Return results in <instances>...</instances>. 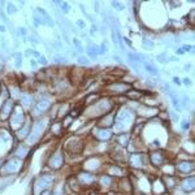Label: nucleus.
Listing matches in <instances>:
<instances>
[{"label":"nucleus","instance_id":"obj_1","mask_svg":"<svg viewBox=\"0 0 195 195\" xmlns=\"http://www.w3.org/2000/svg\"><path fill=\"white\" fill-rule=\"evenodd\" d=\"M174 171L180 174H190L191 176L194 173V161H187V160H180L174 165Z\"/></svg>","mask_w":195,"mask_h":195},{"label":"nucleus","instance_id":"obj_2","mask_svg":"<svg viewBox=\"0 0 195 195\" xmlns=\"http://www.w3.org/2000/svg\"><path fill=\"white\" fill-rule=\"evenodd\" d=\"M131 87H133V85H130V83L119 82V81H117V82L111 83V85L108 86V90L115 95H125L129 90H131Z\"/></svg>","mask_w":195,"mask_h":195},{"label":"nucleus","instance_id":"obj_3","mask_svg":"<svg viewBox=\"0 0 195 195\" xmlns=\"http://www.w3.org/2000/svg\"><path fill=\"white\" fill-rule=\"evenodd\" d=\"M20 165H21L20 164V159L14 157V159H12V160H9V161H7L5 164L1 165L0 173L1 174H13L20 171Z\"/></svg>","mask_w":195,"mask_h":195},{"label":"nucleus","instance_id":"obj_4","mask_svg":"<svg viewBox=\"0 0 195 195\" xmlns=\"http://www.w3.org/2000/svg\"><path fill=\"white\" fill-rule=\"evenodd\" d=\"M147 163H148V156H146L144 153L134 152L130 153V156H129V164L134 168H140L143 165H147Z\"/></svg>","mask_w":195,"mask_h":195},{"label":"nucleus","instance_id":"obj_5","mask_svg":"<svg viewBox=\"0 0 195 195\" xmlns=\"http://www.w3.org/2000/svg\"><path fill=\"white\" fill-rule=\"evenodd\" d=\"M148 163L155 165L156 168H160L165 163V153L163 151H152L148 153Z\"/></svg>","mask_w":195,"mask_h":195},{"label":"nucleus","instance_id":"obj_6","mask_svg":"<svg viewBox=\"0 0 195 195\" xmlns=\"http://www.w3.org/2000/svg\"><path fill=\"white\" fill-rule=\"evenodd\" d=\"M48 165L52 169H60L64 165V155H63V152L57 151V152L52 153V156L48 160Z\"/></svg>","mask_w":195,"mask_h":195},{"label":"nucleus","instance_id":"obj_7","mask_svg":"<svg viewBox=\"0 0 195 195\" xmlns=\"http://www.w3.org/2000/svg\"><path fill=\"white\" fill-rule=\"evenodd\" d=\"M13 107H14V101L12 99H7L3 104H1V107H0V113H1V119L5 120L8 117H11V113L13 111Z\"/></svg>","mask_w":195,"mask_h":195},{"label":"nucleus","instance_id":"obj_8","mask_svg":"<svg viewBox=\"0 0 195 195\" xmlns=\"http://www.w3.org/2000/svg\"><path fill=\"white\" fill-rule=\"evenodd\" d=\"M195 187V181H194V176H189V177H185L182 181L180 182V189L182 190L183 192H191Z\"/></svg>","mask_w":195,"mask_h":195},{"label":"nucleus","instance_id":"obj_9","mask_svg":"<svg viewBox=\"0 0 195 195\" xmlns=\"http://www.w3.org/2000/svg\"><path fill=\"white\" fill-rule=\"evenodd\" d=\"M161 182L164 183L165 190H173L177 185H178V177L176 174L171 176V174H165L161 178Z\"/></svg>","mask_w":195,"mask_h":195},{"label":"nucleus","instance_id":"obj_10","mask_svg":"<svg viewBox=\"0 0 195 195\" xmlns=\"http://www.w3.org/2000/svg\"><path fill=\"white\" fill-rule=\"evenodd\" d=\"M115 122H116V115H115L112 111V112L105 113L104 116H101L100 121H99V125H100V128L108 129V128H111Z\"/></svg>","mask_w":195,"mask_h":195},{"label":"nucleus","instance_id":"obj_11","mask_svg":"<svg viewBox=\"0 0 195 195\" xmlns=\"http://www.w3.org/2000/svg\"><path fill=\"white\" fill-rule=\"evenodd\" d=\"M9 124H11V126H12L13 129H20L22 125H24L25 120H24V113H22V111L13 113L12 117H11V120H9Z\"/></svg>","mask_w":195,"mask_h":195},{"label":"nucleus","instance_id":"obj_12","mask_svg":"<svg viewBox=\"0 0 195 195\" xmlns=\"http://www.w3.org/2000/svg\"><path fill=\"white\" fill-rule=\"evenodd\" d=\"M44 129V122L43 121H37L34 124L33 129H31V135H29V139L31 142H35V140L39 138V135L42 134V130Z\"/></svg>","mask_w":195,"mask_h":195},{"label":"nucleus","instance_id":"obj_13","mask_svg":"<svg viewBox=\"0 0 195 195\" xmlns=\"http://www.w3.org/2000/svg\"><path fill=\"white\" fill-rule=\"evenodd\" d=\"M67 148L69 150V152H72V153L79 152V151L82 150V143H81V140L78 139V137H74L70 140H68Z\"/></svg>","mask_w":195,"mask_h":195},{"label":"nucleus","instance_id":"obj_14","mask_svg":"<svg viewBox=\"0 0 195 195\" xmlns=\"http://www.w3.org/2000/svg\"><path fill=\"white\" fill-rule=\"evenodd\" d=\"M52 181H53V178H52L51 176L43 174V176L38 177V180H37V182H35V185H37V187H39V189L46 190V189H48L49 186H51Z\"/></svg>","mask_w":195,"mask_h":195},{"label":"nucleus","instance_id":"obj_15","mask_svg":"<svg viewBox=\"0 0 195 195\" xmlns=\"http://www.w3.org/2000/svg\"><path fill=\"white\" fill-rule=\"evenodd\" d=\"M31 129H33V126H31L30 122L25 121V124L21 126V128L17 130V137L20 138V139H25V138H28L29 135H30L31 133Z\"/></svg>","mask_w":195,"mask_h":195},{"label":"nucleus","instance_id":"obj_16","mask_svg":"<svg viewBox=\"0 0 195 195\" xmlns=\"http://www.w3.org/2000/svg\"><path fill=\"white\" fill-rule=\"evenodd\" d=\"M120 190L122 192H125V194H131L133 192V185H131L130 180H129L128 177H122L121 181H120V185H119Z\"/></svg>","mask_w":195,"mask_h":195},{"label":"nucleus","instance_id":"obj_17","mask_svg":"<svg viewBox=\"0 0 195 195\" xmlns=\"http://www.w3.org/2000/svg\"><path fill=\"white\" fill-rule=\"evenodd\" d=\"M77 180L79 181L81 185H90V183H92L95 181V176L91 173H87V172H82L77 177Z\"/></svg>","mask_w":195,"mask_h":195},{"label":"nucleus","instance_id":"obj_18","mask_svg":"<svg viewBox=\"0 0 195 195\" xmlns=\"http://www.w3.org/2000/svg\"><path fill=\"white\" fill-rule=\"evenodd\" d=\"M95 135H96L98 139L100 140H109L112 138V131L105 128H99L96 130V133H95Z\"/></svg>","mask_w":195,"mask_h":195},{"label":"nucleus","instance_id":"obj_19","mask_svg":"<svg viewBox=\"0 0 195 195\" xmlns=\"http://www.w3.org/2000/svg\"><path fill=\"white\" fill-rule=\"evenodd\" d=\"M49 107H51V103H49L48 100H40V101H38L37 105L34 107V112L37 113V115H39V113L46 112Z\"/></svg>","mask_w":195,"mask_h":195},{"label":"nucleus","instance_id":"obj_20","mask_svg":"<svg viewBox=\"0 0 195 195\" xmlns=\"http://www.w3.org/2000/svg\"><path fill=\"white\" fill-rule=\"evenodd\" d=\"M124 173H126L125 171H124V168H121L120 165H111L109 167V176H112V177H124V176H126V174H124Z\"/></svg>","mask_w":195,"mask_h":195},{"label":"nucleus","instance_id":"obj_21","mask_svg":"<svg viewBox=\"0 0 195 195\" xmlns=\"http://www.w3.org/2000/svg\"><path fill=\"white\" fill-rule=\"evenodd\" d=\"M116 143L120 144L121 147H125L130 143V135L128 133H121L116 137Z\"/></svg>","mask_w":195,"mask_h":195},{"label":"nucleus","instance_id":"obj_22","mask_svg":"<svg viewBox=\"0 0 195 195\" xmlns=\"http://www.w3.org/2000/svg\"><path fill=\"white\" fill-rule=\"evenodd\" d=\"M126 99L128 100H138V99H140V98L143 96V92L140 91V90H129L128 92H126Z\"/></svg>","mask_w":195,"mask_h":195},{"label":"nucleus","instance_id":"obj_23","mask_svg":"<svg viewBox=\"0 0 195 195\" xmlns=\"http://www.w3.org/2000/svg\"><path fill=\"white\" fill-rule=\"evenodd\" d=\"M142 67L144 68V70H146L148 74H151V76H159V70L157 68H155L151 63H143V65Z\"/></svg>","mask_w":195,"mask_h":195},{"label":"nucleus","instance_id":"obj_24","mask_svg":"<svg viewBox=\"0 0 195 195\" xmlns=\"http://www.w3.org/2000/svg\"><path fill=\"white\" fill-rule=\"evenodd\" d=\"M113 183V177L109 176V174H103L100 177V185L105 186V187H109Z\"/></svg>","mask_w":195,"mask_h":195},{"label":"nucleus","instance_id":"obj_25","mask_svg":"<svg viewBox=\"0 0 195 195\" xmlns=\"http://www.w3.org/2000/svg\"><path fill=\"white\" fill-rule=\"evenodd\" d=\"M26 152H28V150H26V147L25 146H20L18 148L14 151V156L17 159H24L25 155H26Z\"/></svg>","mask_w":195,"mask_h":195},{"label":"nucleus","instance_id":"obj_26","mask_svg":"<svg viewBox=\"0 0 195 195\" xmlns=\"http://www.w3.org/2000/svg\"><path fill=\"white\" fill-rule=\"evenodd\" d=\"M51 131H52V134H55V135H59L60 133H63V124H60V122H55V124H52Z\"/></svg>","mask_w":195,"mask_h":195},{"label":"nucleus","instance_id":"obj_27","mask_svg":"<svg viewBox=\"0 0 195 195\" xmlns=\"http://www.w3.org/2000/svg\"><path fill=\"white\" fill-rule=\"evenodd\" d=\"M142 44H143V47L146 49H152L153 47H155V42L148 39V38H143V39H142Z\"/></svg>","mask_w":195,"mask_h":195},{"label":"nucleus","instance_id":"obj_28","mask_svg":"<svg viewBox=\"0 0 195 195\" xmlns=\"http://www.w3.org/2000/svg\"><path fill=\"white\" fill-rule=\"evenodd\" d=\"M156 60H157L159 63H161V64H167L168 61H169V56L167 55V52H161V53H159V55L156 56Z\"/></svg>","mask_w":195,"mask_h":195},{"label":"nucleus","instance_id":"obj_29","mask_svg":"<svg viewBox=\"0 0 195 195\" xmlns=\"http://www.w3.org/2000/svg\"><path fill=\"white\" fill-rule=\"evenodd\" d=\"M189 103H190L189 96H187L186 94H182V95H181V99H180V105H181V108H187Z\"/></svg>","mask_w":195,"mask_h":195},{"label":"nucleus","instance_id":"obj_30","mask_svg":"<svg viewBox=\"0 0 195 195\" xmlns=\"http://www.w3.org/2000/svg\"><path fill=\"white\" fill-rule=\"evenodd\" d=\"M21 101L24 105H26V107H29V105H31V96L30 95H21Z\"/></svg>","mask_w":195,"mask_h":195},{"label":"nucleus","instance_id":"obj_31","mask_svg":"<svg viewBox=\"0 0 195 195\" xmlns=\"http://www.w3.org/2000/svg\"><path fill=\"white\" fill-rule=\"evenodd\" d=\"M13 57H16V68H20L21 67V64H22V55L20 53V52H16V53H13Z\"/></svg>","mask_w":195,"mask_h":195},{"label":"nucleus","instance_id":"obj_32","mask_svg":"<svg viewBox=\"0 0 195 195\" xmlns=\"http://www.w3.org/2000/svg\"><path fill=\"white\" fill-rule=\"evenodd\" d=\"M17 11H18V9L14 7V4H12V3L7 4V13H8V14H14Z\"/></svg>","mask_w":195,"mask_h":195},{"label":"nucleus","instance_id":"obj_33","mask_svg":"<svg viewBox=\"0 0 195 195\" xmlns=\"http://www.w3.org/2000/svg\"><path fill=\"white\" fill-rule=\"evenodd\" d=\"M169 117L172 119V121H173L174 124L180 122V115H178L176 111H171V112H169Z\"/></svg>","mask_w":195,"mask_h":195},{"label":"nucleus","instance_id":"obj_34","mask_svg":"<svg viewBox=\"0 0 195 195\" xmlns=\"http://www.w3.org/2000/svg\"><path fill=\"white\" fill-rule=\"evenodd\" d=\"M111 5H112L115 9H117V11H122L124 8H125V5H124L122 3H120V1H112V3H111Z\"/></svg>","mask_w":195,"mask_h":195},{"label":"nucleus","instance_id":"obj_35","mask_svg":"<svg viewBox=\"0 0 195 195\" xmlns=\"http://www.w3.org/2000/svg\"><path fill=\"white\" fill-rule=\"evenodd\" d=\"M78 63H79V64H83V65H88V64H90V60H88L86 56L79 55L78 56Z\"/></svg>","mask_w":195,"mask_h":195},{"label":"nucleus","instance_id":"obj_36","mask_svg":"<svg viewBox=\"0 0 195 195\" xmlns=\"http://www.w3.org/2000/svg\"><path fill=\"white\" fill-rule=\"evenodd\" d=\"M105 53H107V46L103 43L98 47V55H105Z\"/></svg>","mask_w":195,"mask_h":195},{"label":"nucleus","instance_id":"obj_37","mask_svg":"<svg viewBox=\"0 0 195 195\" xmlns=\"http://www.w3.org/2000/svg\"><path fill=\"white\" fill-rule=\"evenodd\" d=\"M189 128H190V122L187 121V120H182V122H181V129H182L183 131H186V130H189Z\"/></svg>","mask_w":195,"mask_h":195},{"label":"nucleus","instance_id":"obj_38","mask_svg":"<svg viewBox=\"0 0 195 195\" xmlns=\"http://www.w3.org/2000/svg\"><path fill=\"white\" fill-rule=\"evenodd\" d=\"M73 43H74V46L77 47L78 52H83V47H82V44H81V42H79V39H73Z\"/></svg>","mask_w":195,"mask_h":195},{"label":"nucleus","instance_id":"obj_39","mask_svg":"<svg viewBox=\"0 0 195 195\" xmlns=\"http://www.w3.org/2000/svg\"><path fill=\"white\" fill-rule=\"evenodd\" d=\"M61 11L64 13H69V11H70V7H69V4L68 3H61Z\"/></svg>","mask_w":195,"mask_h":195},{"label":"nucleus","instance_id":"obj_40","mask_svg":"<svg viewBox=\"0 0 195 195\" xmlns=\"http://www.w3.org/2000/svg\"><path fill=\"white\" fill-rule=\"evenodd\" d=\"M181 48L183 49V52H192L194 51V46H190V44H185V46H182Z\"/></svg>","mask_w":195,"mask_h":195},{"label":"nucleus","instance_id":"obj_41","mask_svg":"<svg viewBox=\"0 0 195 195\" xmlns=\"http://www.w3.org/2000/svg\"><path fill=\"white\" fill-rule=\"evenodd\" d=\"M55 61L57 63V64H64L65 61H67V59L64 57V56H55Z\"/></svg>","mask_w":195,"mask_h":195},{"label":"nucleus","instance_id":"obj_42","mask_svg":"<svg viewBox=\"0 0 195 195\" xmlns=\"http://www.w3.org/2000/svg\"><path fill=\"white\" fill-rule=\"evenodd\" d=\"M47 63H48V61H47V59L44 57V56L40 55L39 57H38V64H40V65H47Z\"/></svg>","mask_w":195,"mask_h":195},{"label":"nucleus","instance_id":"obj_43","mask_svg":"<svg viewBox=\"0 0 195 195\" xmlns=\"http://www.w3.org/2000/svg\"><path fill=\"white\" fill-rule=\"evenodd\" d=\"M157 115H159V117H160L163 121H167L168 117H169V116H168V113H165V112H159Z\"/></svg>","mask_w":195,"mask_h":195},{"label":"nucleus","instance_id":"obj_44","mask_svg":"<svg viewBox=\"0 0 195 195\" xmlns=\"http://www.w3.org/2000/svg\"><path fill=\"white\" fill-rule=\"evenodd\" d=\"M76 25H77V26H78L79 29H85V26H86L85 21H82V20H78V21L76 22Z\"/></svg>","mask_w":195,"mask_h":195},{"label":"nucleus","instance_id":"obj_45","mask_svg":"<svg viewBox=\"0 0 195 195\" xmlns=\"http://www.w3.org/2000/svg\"><path fill=\"white\" fill-rule=\"evenodd\" d=\"M181 83H183L185 86H190V85H191V79L186 77V78H183V79H182V82H181Z\"/></svg>","mask_w":195,"mask_h":195},{"label":"nucleus","instance_id":"obj_46","mask_svg":"<svg viewBox=\"0 0 195 195\" xmlns=\"http://www.w3.org/2000/svg\"><path fill=\"white\" fill-rule=\"evenodd\" d=\"M174 52H176V55H180V56L185 53V52H183V49L181 48V47H180V48H176V49H174Z\"/></svg>","mask_w":195,"mask_h":195},{"label":"nucleus","instance_id":"obj_47","mask_svg":"<svg viewBox=\"0 0 195 195\" xmlns=\"http://www.w3.org/2000/svg\"><path fill=\"white\" fill-rule=\"evenodd\" d=\"M173 83H176V85L180 86L181 85V79L178 78V77H173Z\"/></svg>","mask_w":195,"mask_h":195},{"label":"nucleus","instance_id":"obj_48","mask_svg":"<svg viewBox=\"0 0 195 195\" xmlns=\"http://www.w3.org/2000/svg\"><path fill=\"white\" fill-rule=\"evenodd\" d=\"M29 42H30V43H33V44H37V43H39V42H38V40L35 39V38H34V37H29Z\"/></svg>","mask_w":195,"mask_h":195},{"label":"nucleus","instance_id":"obj_49","mask_svg":"<svg viewBox=\"0 0 195 195\" xmlns=\"http://www.w3.org/2000/svg\"><path fill=\"white\" fill-rule=\"evenodd\" d=\"M51 195H63V190H55L51 192Z\"/></svg>","mask_w":195,"mask_h":195},{"label":"nucleus","instance_id":"obj_50","mask_svg":"<svg viewBox=\"0 0 195 195\" xmlns=\"http://www.w3.org/2000/svg\"><path fill=\"white\" fill-rule=\"evenodd\" d=\"M194 14H195V11L191 9V12H190V21L194 24Z\"/></svg>","mask_w":195,"mask_h":195},{"label":"nucleus","instance_id":"obj_51","mask_svg":"<svg viewBox=\"0 0 195 195\" xmlns=\"http://www.w3.org/2000/svg\"><path fill=\"white\" fill-rule=\"evenodd\" d=\"M192 68V65L191 64H186V65H183V70H185V72H187V70H190Z\"/></svg>","mask_w":195,"mask_h":195},{"label":"nucleus","instance_id":"obj_52","mask_svg":"<svg viewBox=\"0 0 195 195\" xmlns=\"http://www.w3.org/2000/svg\"><path fill=\"white\" fill-rule=\"evenodd\" d=\"M152 146H155V147H160V140H159V139H153Z\"/></svg>","mask_w":195,"mask_h":195},{"label":"nucleus","instance_id":"obj_53","mask_svg":"<svg viewBox=\"0 0 195 195\" xmlns=\"http://www.w3.org/2000/svg\"><path fill=\"white\" fill-rule=\"evenodd\" d=\"M90 31H91V34L96 33V31H98V26H96V25H92V26H91V30H90Z\"/></svg>","mask_w":195,"mask_h":195},{"label":"nucleus","instance_id":"obj_54","mask_svg":"<svg viewBox=\"0 0 195 195\" xmlns=\"http://www.w3.org/2000/svg\"><path fill=\"white\" fill-rule=\"evenodd\" d=\"M18 34L20 35H25V34H26V30H25L24 28H20L18 29Z\"/></svg>","mask_w":195,"mask_h":195},{"label":"nucleus","instance_id":"obj_55","mask_svg":"<svg viewBox=\"0 0 195 195\" xmlns=\"http://www.w3.org/2000/svg\"><path fill=\"white\" fill-rule=\"evenodd\" d=\"M122 42H126V43H128V46H131V42H130V40H129V38H124V37H122Z\"/></svg>","mask_w":195,"mask_h":195},{"label":"nucleus","instance_id":"obj_56","mask_svg":"<svg viewBox=\"0 0 195 195\" xmlns=\"http://www.w3.org/2000/svg\"><path fill=\"white\" fill-rule=\"evenodd\" d=\"M30 65H31V67H33V68H35V67H37V65H38V63H37V61H35V60H30Z\"/></svg>","mask_w":195,"mask_h":195},{"label":"nucleus","instance_id":"obj_57","mask_svg":"<svg viewBox=\"0 0 195 195\" xmlns=\"http://www.w3.org/2000/svg\"><path fill=\"white\" fill-rule=\"evenodd\" d=\"M113 59H115V60H116L117 61V63H121V57H120V56L119 55H115V56H113Z\"/></svg>","mask_w":195,"mask_h":195},{"label":"nucleus","instance_id":"obj_58","mask_svg":"<svg viewBox=\"0 0 195 195\" xmlns=\"http://www.w3.org/2000/svg\"><path fill=\"white\" fill-rule=\"evenodd\" d=\"M169 61H178V57H176V56H171V57H169Z\"/></svg>","mask_w":195,"mask_h":195},{"label":"nucleus","instance_id":"obj_59","mask_svg":"<svg viewBox=\"0 0 195 195\" xmlns=\"http://www.w3.org/2000/svg\"><path fill=\"white\" fill-rule=\"evenodd\" d=\"M4 31H5V26L0 25V33H4Z\"/></svg>","mask_w":195,"mask_h":195},{"label":"nucleus","instance_id":"obj_60","mask_svg":"<svg viewBox=\"0 0 195 195\" xmlns=\"http://www.w3.org/2000/svg\"><path fill=\"white\" fill-rule=\"evenodd\" d=\"M140 195H144V194H140Z\"/></svg>","mask_w":195,"mask_h":195}]
</instances>
